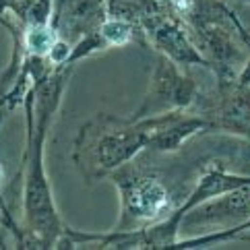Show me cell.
I'll use <instances>...</instances> for the list:
<instances>
[{"mask_svg":"<svg viewBox=\"0 0 250 250\" xmlns=\"http://www.w3.org/2000/svg\"><path fill=\"white\" fill-rule=\"evenodd\" d=\"M130 205H132V211H135L137 215L151 217L166 205V190L155 182H147L135 190Z\"/></svg>","mask_w":250,"mask_h":250,"instance_id":"obj_1","label":"cell"},{"mask_svg":"<svg viewBox=\"0 0 250 250\" xmlns=\"http://www.w3.org/2000/svg\"><path fill=\"white\" fill-rule=\"evenodd\" d=\"M104 35L108 38L112 43H124L128 40V27L124 23L118 21H112V23H105L104 25Z\"/></svg>","mask_w":250,"mask_h":250,"instance_id":"obj_3","label":"cell"},{"mask_svg":"<svg viewBox=\"0 0 250 250\" xmlns=\"http://www.w3.org/2000/svg\"><path fill=\"white\" fill-rule=\"evenodd\" d=\"M27 43L35 50V52H48V48H52V33L48 29H33L27 35Z\"/></svg>","mask_w":250,"mask_h":250,"instance_id":"obj_2","label":"cell"},{"mask_svg":"<svg viewBox=\"0 0 250 250\" xmlns=\"http://www.w3.org/2000/svg\"><path fill=\"white\" fill-rule=\"evenodd\" d=\"M66 52H68V48L64 46V43H56L54 48H52V60L54 62H60V60H64V56H66Z\"/></svg>","mask_w":250,"mask_h":250,"instance_id":"obj_4","label":"cell"}]
</instances>
